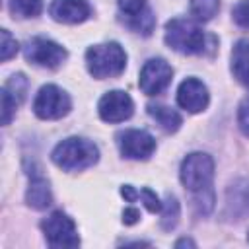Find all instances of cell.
<instances>
[{
	"label": "cell",
	"instance_id": "1",
	"mask_svg": "<svg viewBox=\"0 0 249 249\" xmlns=\"http://www.w3.org/2000/svg\"><path fill=\"white\" fill-rule=\"evenodd\" d=\"M181 183L195 195V204L198 214H208L214 208V160L204 152L189 154L181 163Z\"/></svg>",
	"mask_w": 249,
	"mask_h": 249
},
{
	"label": "cell",
	"instance_id": "2",
	"mask_svg": "<svg viewBox=\"0 0 249 249\" xmlns=\"http://www.w3.org/2000/svg\"><path fill=\"white\" fill-rule=\"evenodd\" d=\"M208 35L193 19L173 18L165 23V43L181 54H202L206 51Z\"/></svg>",
	"mask_w": 249,
	"mask_h": 249
},
{
	"label": "cell",
	"instance_id": "3",
	"mask_svg": "<svg viewBox=\"0 0 249 249\" xmlns=\"http://www.w3.org/2000/svg\"><path fill=\"white\" fill-rule=\"evenodd\" d=\"M51 158L64 171H82L86 167H91L99 160V150L86 138L70 136L54 146Z\"/></svg>",
	"mask_w": 249,
	"mask_h": 249
},
{
	"label": "cell",
	"instance_id": "4",
	"mask_svg": "<svg viewBox=\"0 0 249 249\" xmlns=\"http://www.w3.org/2000/svg\"><path fill=\"white\" fill-rule=\"evenodd\" d=\"M86 66H88V72L97 80L115 78L123 74L126 66V53L119 43H113V41L93 45L86 51Z\"/></svg>",
	"mask_w": 249,
	"mask_h": 249
},
{
	"label": "cell",
	"instance_id": "5",
	"mask_svg": "<svg viewBox=\"0 0 249 249\" xmlns=\"http://www.w3.org/2000/svg\"><path fill=\"white\" fill-rule=\"evenodd\" d=\"M41 230L45 233V239L51 247L54 249H68V247H78L80 245V235L76 230L74 220L64 214L62 210L53 212L41 222Z\"/></svg>",
	"mask_w": 249,
	"mask_h": 249
},
{
	"label": "cell",
	"instance_id": "6",
	"mask_svg": "<svg viewBox=\"0 0 249 249\" xmlns=\"http://www.w3.org/2000/svg\"><path fill=\"white\" fill-rule=\"evenodd\" d=\"M72 101L64 89L54 84L43 86L33 99V113L43 121H56L68 115Z\"/></svg>",
	"mask_w": 249,
	"mask_h": 249
},
{
	"label": "cell",
	"instance_id": "7",
	"mask_svg": "<svg viewBox=\"0 0 249 249\" xmlns=\"http://www.w3.org/2000/svg\"><path fill=\"white\" fill-rule=\"evenodd\" d=\"M23 53L31 64L43 66V68H58L68 56L62 45L51 39H45V37H33L31 41H27Z\"/></svg>",
	"mask_w": 249,
	"mask_h": 249
},
{
	"label": "cell",
	"instance_id": "8",
	"mask_svg": "<svg viewBox=\"0 0 249 249\" xmlns=\"http://www.w3.org/2000/svg\"><path fill=\"white\" fill-rule=\"evenodd\" d=\"M119 150L128 160H148L156 152V140L150 132L140 128H128L117 136Z\"/></svg>",
	"mask_w": 249,
	"mask_h": 249
},
{
	"label": "cell",
	"instance_id": "9",
	"mask_svg": "<svg viewBox=\"0 0 249 249\" xmlns=\"http://www.w3.org/2000/svg\"><path fill=\"white\" fill-rule=\"evenodd\" d=\"M171 76L173 70L163 58H150L140 70L138 86L146 95H158L169 86Z\"/></svg>",
	"mask_w": 249,
	"mask_h": 249
},
{
	"label": "cell",
	"instance_id": "10",
	"mask_svg": "<svg viewBox=\"0 0 249 249\" xmlns=\"http://www.w3.org/2000/svg\"><path fill=\"white\" fill-rule=\"evenodd\" d=\"M97 111H99V117L105 123H123V121L132 117L134 103H132V97L126 91L113 89V91H107L99 99Z\"/></svg>",
	"mask_w": 249,
	"mask_h": 249
},
{
	"label": "cell",
	"instance_id": "11",
	"mask_svg": "<svg viewBox=\"0 0 249 249\" xmlns=\"http://www.w3.org/2000/svg\"><path fill=\"white\" fill-rule=\"evenodd\" d=\"M210 95L206 86L198 78H187L177 89V103L189 113H200L208 107Z\"/></svg>",
	"mask_w": 249,
	"mask_h": 249
},
{
	"label": "cell",
	"instance_id": "12",
	"mask_svg": "<svg viewBox=\"0 0 249 249\" xmlns=\"http://www.w3.org/2000/svg\"><path fill=\"white\" fill-rule=\"evenodd\" d=\"M49 14L58 23L74 25V23L86 21L91 14V8L88 0H53Z\"/></svg>",
	"mask_w": 249,
	"mask_h": 249
},
{
	"label": "cell",
	"instance_id": "13",
	"mask_svg": "<svg viewBox=\"0 0 249 249\" xmlns=\"http://www.w3.org/2000/svg\"><path fill=\"white\" fill-rule=\"evenodd\" d=\"M226 214L233 220H241L249 216V181L237 179L226 191Z\"/></svg>",
	"mask_w": 249,
	"mask_h": 249
},
{
	"label": "cell",
	"instance_id": "14",
	"mask_svg": "<svg viewBox=\"0 0 249 249\" xmlns=\"http://www.w3.org/2000/svg\"><path fill=\"white\" fill-rule=\"evenodd\" d=\"M25 202L35 210H45L53 204V193L49 187V181L43 175H33L25 193Z\"/></svg>",
	"mask_w": 249,
	"mask_h": 249
},
{
	"label": "cell",
	"instance_id": "15",
	"mask_svg": "<svg viewBox=\"0 0 249 249\" xmlns=\"http://www.w3.org/2000/svg\"><path fill=\"white\" fill-rule=\"evenodd\" d=\"M231 72L233 78L249 89V41L241 39L231 51Z\"/></svg>",
	"mask_w": 249,
	"mask_h": 249
},
{
	"label": "cell",
	"instance_id": "16",
	"mask_svg": "<svg viewBox=\"0 0 249 249\" xmlns=\"http://www.w3.org/2000/svg\"><path fill=\"white\" fill-rule=\"evenodd\" d=\"M148 115H150L165 132H175V130L181 126V123H183L181 115H179L175 109L165 107V105H148Z\"/></svg>",
	"mask_w": 249,
	"mask_h": 249
},
{
	"label": "cell",
	"instance_id": "17",
	"mask_svg": "<svg viewBox=\"0 0 249 249\" xmlns=\"http://www.w3.org/2000/svg\"><path fill=\"white\" fill-rule=\"evenodd\" d=\"M121 195H123V198L126 200V202H134V200H138V198H142V202H144V206L150 210V212H161V202H160V198H158V195L154 193V191H150V189H134L132 185H123L121 187Z\"/></svg>",
	"mask_w": 249,
	"mask_h": 249
},
{
	"label": "cell",
	"instance_id": "18",
	"mask_svg": "<svg viewBox=\"0 0 249 249\" xmlns=\"http://www.w3.org/2000/svg\"><path fill=\"white\" fill-rule=\"evenodd\" d=\"M124 23H126L132 31H136V33L150 35L152 29H154V25H156V18H154V14H152L150 8H144V10L138 12V14H130V16H126Z\"/></svg>",
	"mask_w": 249,
	"mask_h": 249
},
{
	"label": "cell",
	"instance_id": "19",
	"mask_svg": "<svg viewBox=\"0 0 249 249\" xmlns=\"http://www.w3.org/2000/svg\"><path fill=\"white\" fill-rule=\"evenodd\" d=\"M220 10V0H191V14L196 21H210Z\"/></svg>",
	"mask_w": 249,
	"mask_h": 249
},
{
	"label": "cell",
	"instance_id": "20",
	"mask_svg": "<svg viewBox=\"0 0 249 249\" xmlns=\"http://www.w3.org/2000/svg\"><path fill=\"white\" fill-rule=\"evenodd\" d=\"M179 222V202L173 195L165 196V202H161V228L173 230Z\"/></svg>",
	"mask_w": 249,
	"mask_h": 249
},
{
	"label": "cell",
	"instance_id": "21",
	"mask_svg": "<svg viewBox=\"0 0 249 249\" xmlns=\"http://www.w3.org/2000/svg\"><path fill=\"white\" fill-rule=\"evenodd\" d=\"M10 10L18 18H35L43 10L41 0H10Z\"/></svg>",
	"mask_w": 249,
	"mask_h": 249
},
{
	"label": "cell",
	"instance_id": "22",
	"mask_svg": "<svg viewBox=\"0 0 249 249\" xmlns=\"http://www.w3.org/2000/svg\"><path fill=\"white\" fill-rule=\"evenodd\" d=\"M4 89H8L18 103H21L25 99V93H27V78L23 74H14L6 84H4Z\"/></svg>",
	"mask_w": 249,
	"mask_h": 249
},
{
	"label": "cell",
	"instance_id": "23",
	"mask_svg": "<svg viewBox=\"0 0 249 249\" xmlns=\"http://www.w3.org/2000/svg\"><path fill=\"white\" fill-rule=\"evenodd\" d=\"M0 37H2V45H0V60L6 62V60H10V58L18 53V41L10 35L8 29H2V31H0Z\"/></svg>",
	"mask_w": 249,
	"mask_h": 249
},
{
	"label": "cell",
	"instance_id": "24",
	"mask_svg": "<svg viewBox=\"0 0 249 249\" xmlns=\"http://www.w3.org/2000/svg\"><path fill=\"white\" fill-rule=\"evenodd\" d=\"M18 105L19 103L16 101V97L8 89L2 88V124H10L12 117L16 115V107Z\"/></svg>",
	"mask_w": 249,
	"mask_h": 249
},
{
	"label": "cell",
	"instance_id": "25",
	"mask_svg": "<svg viewBox=\"0 0 249 249\" xmlns=\"http://www.w3.org/2000/svg\"><path fill=\"white\" fill-rule=\"evenodd\" d=\"M233 21L241 27H249V0H239L231 10Z\"/></svg>",
	"mask_w": 249,
	"mask_h": 249
},
{
	"label": "cell",
	"instance_id": "26",
	"mask_svg": "<svg viewBox=\"0 0 249 249\" xmlns=\"http://www.w3.org/2000/svg\"><path fill=\"white\" fill-rule=\"evenodd\" d=\"M237 124H239V130L249 136V95L239 103V109H237Z\"/></svg>",
	"mask_w": 249,
	"mask_h": 249
},
{
	"label": "cell",
	"instance_id": "27",
	"mask_svg": "<svg viewBox=\"0 0 249 249\" xmlns=\"http://www.w3.org/2000/svg\"><path fill=\"white\" fill-rule=\"evenodd\" d=\"M119 8L124 12V16L138 14L146 8V0H119Z\"/></svg>",
	"mask_w": 249,
	"mask_h": 249
},
{
	"label": "cell",
	"instance_id": "28",
	"mask_svg": "<svg viewBox=\"0 0 249 249\" xmlns=\"http://www.w3.org/2000/svg\"><path fill=\"white\" fill-rule=\"evenodd\" d=\"M140 220V212L136 210V208H124V212H123V222L124 224H128V226H132V224H136Z\"/></svg>",
	"mask_w": 249,
	"mask_h": 249
},
{
	"label": "cell",
	"instance_id": "29",
	"mask_svg": "<svg viewBox=\"0 0 249 249\" xmlns=\"http://www.w3.org/2000/svg\"><path fill=\"white\" fill-rule=\"evenodd\" d=\"M185 245H189V247H195V241H191V239L183 237V239H179V241L175 243V247H185Z\"/></svg>",
	"mask_w": 249,
	"mask_h": 249
},
{
	"label": "cell",
	"instance_id": "30",
	"mask_svg": "<svg viewBox=\"0 0 249 249\" xmlns=\"http://www.w3.org/2000/svg\"><path fill=\"white\" fill-rule=\"evenodd\" d=\"M247 241H249V231H247Z\"/></svg>",
	"mask_w": 249,
	"mask_h": 249
}]
</instances>
